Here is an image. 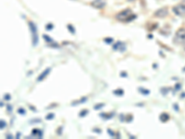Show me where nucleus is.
Instances as JSON below:
<instances>
[{
	"instance_id": "1",
	"label": "nucleus",
	"mask_w": 185,
	"mask_h": 139,
	"mask_svg": "<svg viewBox=\"0 0 185 139\" xmlns=\"http://www.w3.org/2000/svg\"><path fill=\"white\" fill-rule=\"evenodd\" d=\"M136 17L137 16L130 8H126V9L118 12L116 15V19L118 22H130L133 21L134 19H136Z\"/></svg>"
},
{
	"instance_id": "2",
	"label": "nucleus",
	"mask_w": 185,
	"mask_h": 139,
	"mask_svg": "<svg viewBox=\"0 0 185 139\" xmlns=\"http://www.w3.org/2000/svg\"><path fill=\"white\" fill-rule=\"evenodd\" d=\"M29 26H30V30L32 33V40H33V46H36L39 42V36H38V32H37V27L35 22H29Z\"/></svg>"
},
{
	"instance_id": "3",
	"label": "nucleus",
	"mask_w": 185,
	"mask_h": 139,
	"mask_svg": "<svg viewBox=\"0 0 185 139\" xmlns=\"http://www.w3.org/2000/svg\"><path fill=\"white\" fill-rule=\"evenodd\" d=\"M173 41L177 44H182L185 42V28H180L176 34L175 37L173 38Z\"/></svg>"
},
{
	"instance_id": "4",
	"label": "nucleus",
	"mask_w": 185,
	"mask_h": 139,
	"mask_svg": "<svg viewBox=\"0 0 185 139\" xmlns=\"http://www.w3.org/2000/svg\"><path fill=\"white\" fill-rule=\"evenodd\" d=\"M173 12L180 17H183L185 16V5L184 4H178L176 5L173 8H172Z\"/></svg>"
},
{
	"instance_id": "5",
	"label": "nucleus",
	"mask_w": 185,
	"mask_h": 139,
	"mask_svg": "<svg viewBox=\"0 0 185 139\" xmlns=\"http://www.w3.org/2000/svg\"><path fill=\"white\" fill-rule=\"evenodd\" d=\"M169 14V9L168 7H161L159 9H157L155 12V16L156 18H165L166 16H168Z\"/></svg>"
},
{
	"instance_id": "6",
	"label": "nucleus",
	"mask_w": 185,
	"mask_h": 139,
	"mask_svg": "<svg viewBox=\"0 0 185 139\" xmlns=\"http://www.w3.org/2000/svg\"><path fill=\"white\" fill-rule=\"evenodd\" d=\"M113 49L116 51H120V52H124L126 50V45L123 42L118 41L115 43V45L113 46Z\"/></svg>"
},
{
	"instance_id": "7",
	"label": "nucleus",
	"mask_w": 185,
	"mask_h": 139,
	"mask_svg": "<svg viewBox=\"0 0 185 139\" xmlns=\"http://www.w3.org/2000/svg\"><path fill=\"white\" fill-rule=\"evenodd\" d=\"M92 6H93L94 7H95V8L101 9V8L105 7L106 2H105L104 0H95V1L92 2Z\"/></svg>"
},
{
	"instance_id": "8",
	"label": "nucleus",
	"mask_w": 185,
	"mask_h": 139,
	"mask_svg": "<svg viewBox=\"0 0 185 139\" xmlns=\"http://www.w3.org/2000/svg\"><path fill=\"white\" fill-rule=\"evenodd\" d=\"M50 70H51V69L50 68H47V69H45L40 75H39V77L37 78V81L38 82H40V81H43L45 77H46V75L47 74H49V72H50Z\"/></svg>"
},
{
	"instance_id": "9",
	"label": "nucleus",
	"mask_w": 185,
	"mask_h": 139,
	"mask_svg": "<svg viewBox=\"0 0 185 139\" xmlns=\"http://www.w3.org/2000/svg\"><path fill=\"white\" fill-rule=\"evenodd\" d=\"M159 120H160V122H167L169 120V115L168 113L163 112V113H161V115L159 116Z\"/></svg>"
},
{
	"instance_id": "10",
	"label": "nucleus",
	"mask_w": 185,
	"mask_h": 139,
	"mask_svg": "<svg viewBox=\"0 0 185 139\" xmlns=\"http://www.w3.org/2000/svg\"><path fill=\"white\" fill-rule=\"evenodd\" d=\"M33 136L35 137H38V138H40V137H43V133H42V131L41 130H38V129H35V130H33Z\"/></svg>"
},
{
	"instance_id": "11",
	"label": "nucleus",
	"mask_w": 185,
	"mask_h": 139,
	"mask_svg": "<svg viewBox=\"0 0 185 139\" xmlns=\"http://www.w3.org/2000/svg\"><path fill=\"white\" fill-rule=\"evenodd\" d=\"M113 93H114L115 95H117V96H123L124 91H123L122 89H117V90H114Z\"/></svg>"
},
{
	"instance_id": "12",
	"label": "nucleus",
	"mask_w": 185,
	"mask_h": 139,
	"mask_svg": "<svg viewBox=\"0 0 185 139\" xmlns=\"http://www.w3.org/2000/svg\"><path fill=\"white\" fill-rule=\"evenodd\" d=\"M114 113H110V114H107V113H102L101 114V117L104 118V119H110L113 117Z\"/></svg>"
},
{
	"instance_id": "13",
	"label": "nucleus",
	"mask_w": 185,
	"mask_h": 139,
	"mask_svg": "<svg viewBox=\"0 0 185 139\" xmlns=\"http://www.w3.org/2000/svg\"><path fill=\"white\" fill-rule=\"evenodd\" d=\"M88 114V110L87 109H83L80 112V117H84L85 115Z\"/></svg>"
},
{
	"instance_id": "14",
	"label": "nucleus",
	"mask_w": 185,
	"mask_h": 139,
	"mask_svg": "<svg viewBox=\"0 0 185 139\" xmlns=\"http://www.w3.org/2000/svg\"><path fill=\"white\" fill-rule=\"evenodd\" d=\"M139 91H140V92H142L144 95H149V93H150V91H149V90L144 89V88H140V89H139Z\"/></svg>"
},
{
	"instance_id": "15",
	"label": "nucleus",
	"mask_w": 185,
	"mask_h": 139,
	"mask_svg": "<svg viewBox=\"0 0 185 139\" xmlns=\"http://www.w3.org/2000/svg\"><path fill=\"white\" fill-rule=\"evenodd\" d=\"M86 99H87V98H81V100H79V101H78V102H74V103H72V105L80 104V103H83V102H84V101H86Z\"/></svg>"
},
{
	"instance_id": "16",
	"label": "nucleus",
	"mask_w": 185,
	"mask_h": 139,
	"mask_svg": "<svg viewBox=\"0 0 185 139\" xmlns=\"http://www.w3.org/2000/svg\"><path fill=\"white\" fill-rule=\"evenodd\" d=\"M104 106H105V104H103V103H102V104L95 105V109H96V110H97V109H100V108H103Z\"/></svg>"
},
{
	"instance_id": "17",
	"label": "nucleus",
	"mask_w": 185,
	"mask_h": 139,
	"mask_svg": "<svg viewBox=\"0 0 185 139\" xmlns=\"http://www.w3.org/2000/svg\"><path fill=\"white\" fill-rule=\"evenodd\" d=\"M54 118V114L53 113H50L46 116V120H52Z\"/></svg>"
},
{
	"instance_id": "18",
	"label": "nucleus",
	"mask_w": 185,
	"mask_h": 139,
	"mask_svg": "<svg viewBox=\"0 0 185 139\" xmlns=\"http://www.w3.org/2000/svg\"><path fill=\"white\" fill-rule=\"evenodd\" d=\"M68 28H69L70 31H72V34H75V30L73 29V26H72V25H68Z\"/></svg>"
},
{
	"instance_id": "19",
	"label": "nucleus",
	"mask_w": 185,
	"mask_h": 139,
	"mask_svg": "<svg viewBox=\"0 0 185 139\" xmlns=\"http://www.w3.org/2000/svg\"><path fill=\"white\" fill-rule=\"evenodd\" d=\"M6 127V122L5 121H1V129Z\"/></svg>"
},
{
	"instance_id": "20",
	"label": "nucleus",
	"mask_w": 185,
	"mask_h": 139,
	"mask_svg": "<svg viewBox=\"0 0 185 139\" xmlns=\"http://www.w3.org/2000/svg\"><path fill=\"white\" fill-rule=\"evenodd\" d=\"M18 112H19V113H21V114H24V113H25V111L23 110V108H21L20 109H18Z\"/></svg>"
},
{
	"instance_id": "21",
	"label": "nucleus",
	"mask_w": 185,
	"mask_h": 139,
	"mask_svg": "<svg viewBox=\"0 0 185 139\" xmlns=\"http://www.w3.org/2000/svg\"><path fill=\"white\" fill-rule=\"evenodd\" d=\"M105 41H107V43H109H109H111V42L113 41V39H112V38H106V39H105Z\"/></svg>"
},
{
	"instance_id": "22",
	"label": "nucleus",
	"mask_w": 185,
	"mask_h": 139,
	"mask_svg": "<svg viewBox=\"0 0 185 139\" xmlns=\"http://www.w3.org/2000/svg\"><path fill=\"white\" fill-rule=\"evenodd\" d=\"M5 98H6V99H9V96H8V95H7V96L5 97Z\"/></svg>"
},
{
	"instance_id": "23",
	"label": "nucleus",
	"mask_w": 185,
	"mask_h": 139,
	"mask_svg": "<svg viewBox=\"0 0 185 139\" xmlns=\"http://www.w3.org/2000/svg\"><path fill=\"white\" fill-rule=\"evenodd\" d=\"M7 108H8V111H10V109H12V107H10V106H8Z\"/></svg>"
},
{
	"instance_id": "24",
	"label": "nucleus",
	"mask_w": 185,
	"mask_h": 139,
	"mask_svg": "<svg viewBox=\"0 0 185 139\" xmlns=\"http://www.w3.org/2000/svg\"><path fill=\"white\" fill-rule=\"evenodd\" d=\"M128 1H131L132 2V1H134V0H128Z\"/></svg>"
}]
</instances>
